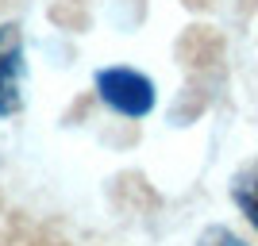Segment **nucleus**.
<instances>
[{"label": "nucleus", "mask_w": 258, "mask_h": 246, "mask_svg": "<svg viewBox=\"0 0 258 246\" xmlns=\"http://www.w3.org/2000/svg\"><path fill=\"white\" fill-rule=\"evenodd\" d=\"M97 93L119 116H147L154 108V85L135 69H104V73H97Z\"/></svg>", "instance_id": "nucleus-1"}, {"label": "nucleus", "mask_w": 258, "mask_h": 246, "mask_svg": "<svg viewBox=\"0 0 258 246\" xmlns=\"http://www.w3.org/2000/svg\"><path fill=\"white\" fill-rule=\"evenodd\" d=\"M23 104V35L16 23L0 27V116L20 112Z\"/></svg>", "instance_id": "nucleus-2"}, {"label": "nucleus", "mask_w": 258, "mask_h": 246, "mask_svg": "<svg viewBox=\"0 0 258 246\" xmlns=\"http://www.w3.org/2000/svg\"><path fill=\"white\" fill-rule=\"evenodd\" d=\"M235 200H239V208L247 212V219L254 223V231H258V185H243L235 193Z\"/></svg>", "instance_id": "nucleus-3"}, {"label": "nucleus", "mask_w": 258, "mask_h": 246, "mask_svg": "<svg viewBox=\"0 0 258 246\" xmlns=\"http://www.w3.org/2000/svg\"><path fill=\"white\" fill-rule=\"evenodd\" d=\"M197 246H247V242H243V238H235L231 231H224V227H208Z\"/></svg>", "instance_id": "nucleus-4"}]
</instances>
